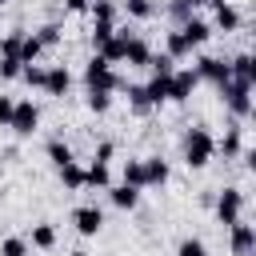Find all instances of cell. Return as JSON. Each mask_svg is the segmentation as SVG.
<instances>
[{
    "instance_id": "cell-1",
    "label": "cell",
    "mask_w": 256,
    "mask_h": 256,
    "mask_svg": "<svg viewBox=\"0 0 256 256\" xmlns=\"http://www.w3.org/2000/svg\"><path fill=\"white\" fill-rule=\"evenodd\" d=\"M180 152H184V164H188L192 172H200V168H208L212 156H216V136H212L204 124H192V128L184 132V140H180Z\"/></svg>"
},
{
    "instance_id": "cell-2",
    "label": "cell",
    "mask_w": 256,
    "mask_h": 256,
    "mask_svg": "<svg viewBox=\"0 0 256 256\" xmlns=\"http://www.w3.org/2000/svg\"><path fill=\"white\" fill-rule=\"evenodd\" d=\"M124 76L104 60V56H92L88 64H84V88H104V92H124Z\"/></svg>"
},
{
    "instance_id": "cell-3",
    "label": "cell",
    "mask_w": 256,
    "mask_h": 256,
    "mask_svg": "<svg viewBox=\"0 0 256 256\" xmlns=\"http://www.w3.org/2000/svg\"><path fill=\"white\" fill-rule=\"evenodd\" d=\"M244 204H248V196H244V188L240 184H224L216 196H212V208H216V220L228 228V224H236L240 216H244Z\"/></svg>"
},
{
    "instance_id": "cell-4",
    "label": "cell",
    "mask_w": 256,
    "mask_h": 256,
    "mask_svg": "<svg viewBox=\"0 0 256 256\" xmlns=\"http://www.w3.org/2000/svg\"><path fill=\"white\" fill-rule=\"evenodd\" d=\"M216 92H220V100H224V108L232 112L236 124H244V120L252 116V88H248V84H240V80H224Z\"/></svg>"
},
{
    "instance_id": "cell-5",
    "label": "cell",
    "mask_w": 256,
    "mask_h": 256,
    "mask_svg": "<svg viewBox=\"0 0 256 256\" xmlns=\"http://www.w3.org/2000/svg\"><path fill=\"white\" fill-rule=\"evenodd\" d=\"M8 128H12L16 136H32V132L40 128V108H36L32 100H16V104H12V116H8Z\"/></svg>"
},
{
    "instance_id": "cell-6",
    "label": "cell",
    "mask_w": 256,
    "mask_h": 256,
    "mask_svg": "<svg viewBox=\"0 0 256 256\" xmlns=\"http://www.w3.org/2000/svg\"><path fill=\"white\" fill-rule=\"evenodd\" d=\"M228 252L232 256H252L256 252V224H248L244 216L236 224H228Z\"/></svg>"
},
{
    "instance_id": "cell-7",
    "label": "cell",
    "mask_w": 256,
    "mask_h": 256,
    "mask_svg": "<svg viewBox=\"0 0 256 256\" xmlns=\"http://www.w3.org/2000/svg\"><path fill=\"white\" fill-rule=\"evenodd\" d=\"M196 84H200V76H196L192 68H176V72L168 76V100H172V104H184V100H192Z\"/></svg>"
},
{
    "instance_id": "cell-8",
    "label": "cell",
    "mask_w": 256,
    "mask_h": 256,
    "mask_svg": "<svg viewBox=\"0 0 256 256\" xmlns=\"http://www.w3.org/2000/svg\"><path fill=\"white\" fill-rule=\"evenodd\" d=\"M192 72H196L200 80H208V84H216V88H220L224 80H232V76H228V60H224V56H200Z\"/></svg>"
},
{
    "instance_id": "cell-9",
    "label": "cell",
    "mask_w": 256,
    "mask_h": 256,
    "mask_svg": "<svg viewBox=\"0 0 256 256\" xmlns=\"http://www.w3.org/2000/svg\"><path fill=\"white\" fill-rule=\"evenodd\" d=\"M72 224H76L80 236H96V232L104 228V208H96V204H80V208L72 212Z\"/></svg>"
},
{
    "instance_id": "cell-10",
    "label": "cell",
    "mask_w": 256,
    "mask_h": 256,
    "mask_svg": "<svg viewBox=\"0 0 256 256\" xmlns=\"http://www.w3.org/2000/svg\"><path fill=\"white\" fill-rule=\"evenodd\" d=\"M212 28H220V32H240V24H244V16H240V8L232 4V0H224V4H216L212 8V20H208Z\"/></svg>"
},
{
    "instance_id": "cell-11",
    "label": "cell",
    "mask_w": 256,
    "mask_h": 256,
    "mask_svg": "<svg viewBox=\"0 0 256 256\" xmlns=\"http://www.w3.org/2000/svg\"><path fill=\"white\" fill-rule=\"evenodd\" d=\"M228 76L252 88V84H256V56H252V52H236V56L228 60Z\"/></svg>"
},
{
    "instance_id": "cell-12",
    "label": "cell",
    "mask_w": 256,
    "mask_h": 256,
    "mask_svg": "<svg viewBox=\"0 0 256 256\" xmlns=\"http://www.w3.org/2000/svg\"><path fill=\"white\" fill-rule=\"evenodd\" d=\"M68 88H72V72L64 68V64H52V68H44V92L48 96H68Z\"/></svg>"
},
{
    "instance_id": "cell-13",
    "label": "cell",
    "mask_w": 256,
    "mask_h": 256,
    "mask_svg": "<svg viewBox=\"0 0 256 256\" xmlns=\"http://www.w3.org/2000/svg\"><path fill=\"white\" fill-rule=\"evenodd\" d=\"M216 152H224V160H240V152H244V128L236 120L224 128V140H216Z\"/></svg>"
},
{
    "instance_id": "cell-14",
    "label": "cell",
    "mask_w": 256,
    "mask_h": 256,
    "mask_svg": "<svg viewBox=\"0 0 256 256\" xmlns=\"http://www.w3.org/2000/svg\"><path fill=\"white\" fill-rule=\"evenodd\" d=\"M168 176H172V168L164 156H144V188H164Z\"/></svg>"
},
{
    "instance_id": "cell-15",
    "label": "cell",
    "mask_w": 256,
    "mask_h": 256,
    "mask_svg": "<svg viewBox=\"0 0 256 256\" xmlns=\"http://www.w3.org/2000/svg\"><path fill=\"white\" fill-rule=\"evenodd\" d=\"M180 28V36L192 44V48H200V44H208V36H212V24L208 20H200V16H188L184 24H176Z\"/></svg>"
},
{
    "instance_id": "cell-16",
    "label": "cell",
    "mask_w": 256,
    "mask_h": 256,
    "mask_svg": "<svg viewBox=\"0 0 256 256\" xmlns=\"http://www.w3.org/2000/svg\"><path fill=\"white\" fill-rule=\"evenodd\" d=\"M104 192H108L112 208H120V212H132L140 204V188H132V184H108Z\"/></svg>"
},
{
    "instance_id": "cell-17",
    "label": "cell",
    "mask_w": 256,
    "mask_h": 256,
    "mask_svg": "<svg viewBox=\"0 0 256 256\" xmlns=\"http://www.w3.org/2000/svg\"><path fill=\"white\" fill-rule=\"evenodd\" d=\"M148 56H152L148 40L132 32V36H128V44H124V64H128V68H144V64H148Z\"/></svg>"
},
{
    "instance_id": "cell-18",
    "label": "cell",
    "mask_w": 256,
    "mask_h": 256,
    "mask_svg": "<svg viewBox=\"0 0 256 256\" xmlns=\"http://www.w3.org/2000/svg\"><path fill=\"white\" fill-rule=\"evenodd\" d=\"M28 248H56V224H48V220H40V224H32V232H28Z\"/></svg>"
},
{
    "instance_id": "cell-19",
    "label": "cell",
    "mask_w": 256,
    "mask_h": 256,
    "mask_svg": "<svg viewBox=\"0 0 256 256\" xmlns=\"http://www.w3.org/2000/svg\"><path fill=\"white\" fill-rule=\"evenodd\" d=\"M108 184H112V168L100 164V160H92L84 168V188H108Z\"/></svg>"
},
{
    "instance_id": "cell-20",
    "label": "cell",
    "mask_w": 256,
    "mask_h": 256,
    "mask_svg": "<svg viewBox=\"0 0 256 256\" xmlns=\"http://www.w3.org/2000/svg\"><path fill=\"white\" fill-rule=\"evenodd\" d=\"M56 176H60V184H64L68 192H80V188H84V168H80L76 160L60 164V168H56Z\"/></svg>"
},
{
    "instance_id": "cell-21",
    "label": "cell",
    "mask_w": 256,
    "mask_h": 256,
    "mask_svg": "<svg viewBox=\"0 0 256 256\" xmlns=\"http://www.w3.org/2000/svg\"><path fill=\"white\" fill-rule=\"evenodd\" d=\"M164 52H168L172 60H184V56H192V44L180 36V28H172V32L164 36Z\"/></svg>"
},
{
    "instance_id": "cell-22",
    "label": "cell",
    "mask_w": 256,
    "mask_h": 256,
    "mask_svg": "<svg viewBox=\"0 0 256 256\" xmlns=\"http://www.w3.org/2000/svg\"><path fill=\"white\" fill-rule=\"evenodd\" d=\"M124 92H128V104H132L136 116H148V112H152V100H148L144 84H124Z\"/></svg>"
},
{
    "instance_id": "cell-23",
    "label": "cell",
    "mask_w": 256,
    "mask_h": 256,
    "mask_svg": "<svg viewBox=\"0 0 256 256\" xmlns=\"http://www.w3.org/2000/svg\"><path fill=\"white\" fill-rule=\"evenodd\" d=\"M120 184H132V188H144V156H132V160H124V172H120Z\"/></svg>"
},
{
    "instance_id": "cell-24",
    "label": "cell",
    "mask_w": 256,
    "mask_h": 256,
    "mask_svg": "<svg viewBox=\"0 0 256 256\" xmlns=\"http://www.w3.org/2000/svg\"><path fill=\"white\" fill-rule=\"evenodd\" d=\"M128 20H152L156 16V0H124L120 4Z\"/></svg>"
},
{
    "instance_id": "cell-25",
    "label": "cell",
    "mask_w": 256,
    "mask_h": 256,
    "mask_svg": "<svg viewBox=\"0 0 256 256\" xmlns=\"http://www.w3.org/2000/svg\"><path fill=\"white\" fill-rule=\"evenodd\" d=\"M20 44H24V28L0 32V56H16V60H20Z\"/></svg>"
},
{
    "instance_id": "cell-26",
    "label": "cell",
    "mask_w": 256,
    "mask_h": 256,
    "mask_svg": "<svg viewBox=\"0 0 256 256\" xmlns=\"http://www.w3.org/2000/svg\"><path fill=\"white\" fill-rule=\"evenodd\" d=\"M144 92H148V100H152V108H160V104H168V76H152V80L144 84Z\"/></svg>"
},
{
    "instance_id": "cell-27",
    "label": "cell",
    "mask_w": 256,
    "mask_h": 256,
    "mask_svg": "<svg viewBox=\"0 0 256 256\" xmlns=\"http://www.w3.org/2000/svg\"><path fill=\"white\" fill-rule=\"evenodd\" d=\"M44 152H48V160H52V168H60V164H68V160H76V156H72V148H68V144L60 140V136H52Z\"/></svg>"
},
{
    "instance_id": "cell-28",
    "label": "cell",
    "mask_w": 256,
    "mask_h": 256,
    "mask_svg": "<svg viewBox=\"0 0 256 256\" xmlns=\"http://www.w3.org/2000/svg\"><path fill=\"white\" fill-rule=\"evenodd\" d=\"M32 36L40 40V48H56V44L64 40V28H60V24H40Z\"/></svg>"
},
{
    "instance_id": "cell-29",
    "label": "cell",
    "mask_w": 256,
    "mask_h": 256,
    "mask_svg": "<svg viewBox=\"0 0 256 256\" xmlns=\"http://www.w3.org/2000/svg\"><path fill=\"white\" fill-rule=\"evenodd\" d=\"M144 68H152V76H172V72H176V60H172L168 52H152Z\"/></svg>"
},
{
    "instance_id": "cell-30",
    "label": "cell",
    "mask_w": 256,
    "mask_h": 256,
    "mask_svg": "<svg viewBox=\"0 0 256 256\" xmlns=\"http://www.w3.org/2000/svg\"><path fill=\"white\" fill-rule=\"evenodd\" d=\"M88 12H92V20H108V24H116L120 4H116V0H92V4H88Z\"/></svg>"
},
{
    "instance_id": "cell-31",
    "label": "cell",
    "mask_w": 256,
    "mask_h": 256,
    "mask_svg": "<svg viewBox=\"0 0 256 256\" xmlns=\"http://www.w3.org/2000/svg\"><path fill=\"white\" fill-rule=\"evenodd\" d=\"M108 108H112V92H104V88H88V112L104 116Z\"/></svg>"
},
{
    "instance_id": "cell-32",
    "label": "cell",
    "mask_w": 256,
    "mask_h": 256,
    "mask_svg": "<svg viewBox=\"0 0 256 256\" xmlns=\"http://www.w3.org/2000/svg\"><path fill=\"white\" fill-rule=\"evenodd\" d=\"M112 32H116V24H108V20H92V48L100 52V48L112 40Z\"/></svg>"
},
{
    "instance_id": "cell-33",
    "label": "cell",
    "mask_w": 256,
    "mask_h": 256,
    "mask_svg": "<svg viewBox=\"0 0 256 256\" xmlns=\"http://www.w3.org/2000/svg\"><path fill=\"white\" fill-rule=\"evenodd\" d=\"M0 256H28V236H4Z\"/></svg>"
},
{
    "instance_id": "cell-34",
    "label": "cell",
    "mask_w": 256,
    "mask_h": 256,
    "mask_svg": "<svg viewBox=\"0 0 256 256\" xmlns=\"http://www.w3.org/2000/svg\"><path fill=\"white\" fill-rule=\"evenodd\" d=\"M176 256H208V244H204L200 236H184V240L176 244Z\"/></svg>"
},
{
    "instance_id": "cell-35",
    "label": "cell",
    "mask_w": 256,
    "mask_h": 256,
    "mask_svg": "<svg viewBox=\"0 0 256 256\" xmlns=\"http://www.w3.org/2000/svg\"><path fill=\"white\" fill-rule=\"evenodd\" d=\"M40 52H44V48H40V40H36V36H24V44H20V64H36V60H40Z\"/></svg>"
},
{
    "instance_id": "cell-36",
    "label": "cell",
    "mask_w": 256,
    "mask_h": 256,
    "mask_svg": "<svg viewBox=\"0 0 256 256\" xmlns=\"http://www.w3.org/2000/svg\"><path fill=\"white\" fill-rule=\"evenodd\" d=\"M20 80L32 84V88H44V68H40V64H24V68H20Z\"/></svg>"
},
{
    "instance_id": "cell-37",
    "label": "cell",
    "mask_w": 256,
    "mask_h": 256,
    "mask_svg": "<svg viewBox=\"0 0 256 256\" xmlns=\"http://www.w3.org/2000/svg\"><path fill=\"white\" fill-rule=\"evenodd\" d=\"M20 60L16 56H0V80H20Z\"/></svg>"
},
{
    "instance_id": "cell-38",
    "label": "cell",
    "mask_w": 256,
    "mask_h": 256,
    "mask_svg": "<svg viewBox=\"0 0 256 256\" xmlns=\"http://www.w3.org/2000/svg\"><path fill=\"white\" fill-rule=\"evenodd\" d=\"M168 16H172L176 24H184V20H188V16H196V12H192L188 4H180V0H172V4H168Z\"/></svg>"
},
{
    "instance_id": "cell-39",
    "label": "cell",
    "mask_w": 256,
    "mask_h": 256,
    "mask_svg": "<svg viewBox=\"0 0 256 256\" xmlns=\"http://www.w3.org/2000/svg\"><path fill=\"white\" fill-rule=\"evenodd\" d=\"M112 156H116V144H112V140H100L96 152H92V160H100V164H108Z\"/></svg>"
},
{
    "instance_id": "cell-40",
    "label": "cell",
    "mask_w": 256,
    "mask_h": 256,
    "mask_svg": "<svg viewBox=\"0 0 256 256\" xmlns=\"http://www.w3.org/2000/svg\"><path fill=\"white\" fill-rule=\"evenodd\" d=\"M12 104H16V100L0 92V128H8V116H12Z\"/></svg>"
},
{
    "instance_id": "cell-41",
    "label": "cell",
    "mask_w": 256,
    "mask_h": 256,
    "mask_svg": "<svg viewBox=\"0 0 256 256\" xmlns=\"http://www.w3.org/2000/svg\"><path fill=\"white\" fill-rule=\"evenodd\" d=\"M88 4H92V0H64L68 12H88Z\"/></svg>"
},
{
    "instance_id": "cell-42",
    "label": "cell",
    "mask_w": 256,
    "mask_h": 256,
    "mask_svg": "<svg viewBox=\"0 0 256 256\" xmlns=\"http://www.w3.org/2000/svg\"><path fill=\"white\" fill-rule=\"evenodd\" d=\"M180 4H188V8H192V12H196V8H200V4H204V0H180Z\"/></svg>"
},
{
    "instance_id": "cell-43",
    "label": "cell",
    "mask_w": 256,
    "mask_h": 256,
    "mask_svg": "<svg viewBox=\"0 0 256 256\" xmlns=\"http://www.w3.org/2000/svg\"><path fill=\"white\" fill-rule=\"evenodd\" d=\"M68 256H92V252H84V248H76V252H68Z\"/></svg>"
},
{
    "instance_id": "cell-44",
    "label": "cell",
    "mask_w": 256,
    "mask_h": 256,
    "mask_svg": "<svg viewBox=\"0 0 256 256\" xmlns=\"http://www.w3.org/2000/svg\"><path fill=\"white\" fill-rule=\"evenodd\" d=\"M204 4H212V8H216V4H224V0H204Z\"/></svg>"
},
{
    "instance_id": "cell-45",
    "label": "cell",
    "mask_w": 256,
    "mask_h": 256,
    "mask_svg": "<svg viewBox=\"0 0 256 256\" xmlns=\"http://www.w3.org/2000/svg\"><path fill=\"white\" fill-rule=\"evenodd\" d=\"M4 4H8V0H0V8H4Z\"/></svg>"
}]
</instances>
